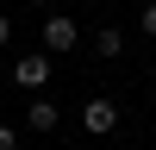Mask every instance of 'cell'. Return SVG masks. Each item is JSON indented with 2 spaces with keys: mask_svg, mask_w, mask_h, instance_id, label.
<instances>
[{
  "mask_svg": "<svg viewBox=\"0 0 156 150\" xmlns=\"http://www.w3.org/2000/svg\"><path fill=\"white\" fill-rule=\"evenodd\" d=\"M94 50H100V56H119V50H125V31H119V25H100V31H94Z\"/></svg>",
  "mask_w": 156,
  "mask_h": 150,
  "instance_id": "5b68a950",
  "label": "cell"
},
{
  "mask_svg": "<svg viewBox=\"0 0 156 150\" xmlns=\"http://www.w3.org/2000/svg\"><path fill=\"white\" fill-rule=\"evenodd\" d=\"M81 131L87 138H112V131H119V100H106V94L81 100Z\"/></svg>",
  "mask_w": 156,
  "mask_h": 150,
  "instance_id": "6da1fadb",
  "label": "cell"
},
{
  "mask_svg": "<svg viewBox=\"0 0 156 150\" xmlns=\"http://www.w3.org/2000/svg\"><path fill=\"white\" fill-rule=\"evenodd\" d=\"M12 81H19L25 94H44V88H50V50H31V56H19V62H12Z\"/></svg>",
  "mask_w": 156,
  "mask_h": 150,
  "instance_id": "3957f363",
  "label": "cell"
},
{
  "mask_svg": "<svg viewBox=\"0 0 156 150\" xmlns=\"http://www.w3.org/2000/svg\"><path fill=\"white\" fill-rule=\"evenodd\" d=\"M137 25H144V38H156V0H144V12H137Z\"/></svg>",
  "mask_w": 156,
  "mask_h": 150,
  "instance_id": "8992f818",
  "label": "cell"
},
{
  "mask_svg": "<svg viewBox=\"0 0 156 150\" xmlns=\"http://www.w3.org/2000/svg\"><path fill=\"white\" fill-rule=\"evenodd\" d=\"M31 6H50V0H31Z\"/></svg>",
  "mask_w": 156,
  "mask_h": 150,
  "instance_id": "9c48e42d",
  "label": "cell"
},
{
  "mask_svg": "<svg viewBox=\"0 0 156 150\" xmlns=\"http://www.w3.org/2000/svg\"><path fill=\"white\" fill-rule=\"evenodd\" d=\"M25 125H31V131H56V125H62V106H56V100H50V94H31V106H25Z\"/></svg>",
  "mask_w": 156,
  "mask_h": 150,
  "instance_id": "277c9868",
  "label": "cell"
},
{
  "mask_svg": "<svg viewBox=\"0 0 156 150\" xmlns=\"http://www.w3.org/2000/svg\"><path fill=\"white\" fill-rule=\"evenodd\" d=\"M0 150H19V131H12L6 119H0Z\"/></svg>",
  "mask_w": 156,
  "mask_h": 150,
  "instance_id": "52a82bcc",
  "label": "cell"
},
{
  "mask_svg": "<svg viewBox=\"0 0 156 150\" xmlns=\"http://www.w3.org/2000/svg\"><path fill=\"white\" fill-rule=\"evenodd\" d=\"M6 44H12V19L0 12V50H6Z\"/></svg>",
  "mask_w": 156,
  "mask_h": 150,
  "instance_id": "ba28073f",
  "label": "cell"
},
{
  "mask_svg": "<svg viewBox=\"0 0 156 150\" xmlns=\"http://www.w3.org/2000/svg\"><path fill=\"white\" fill-rule=\"evenodd\" d=\"M37 38H44V50H50V56H69V50H81V25H75V19H62V12H50Z\"/></svg>",
  "mask_w": 156,
  "mask_h": 150,
  "instance_id": "7a4b0ae2",
  "label": "cell"
}]
</instances>
